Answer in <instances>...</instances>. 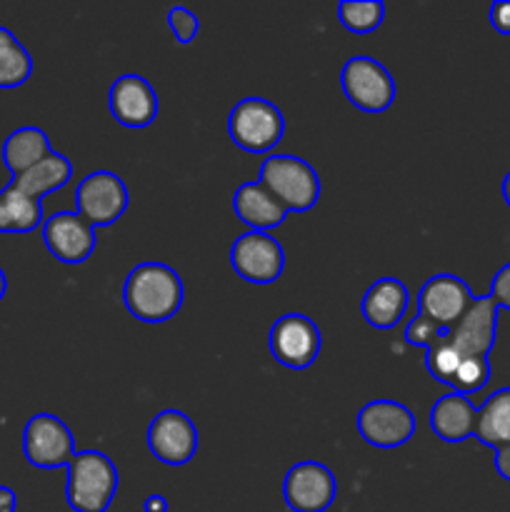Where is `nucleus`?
I'll return each instance as SVG.
<instances>
[{"label": "nucleus", "mask_w": 510, "mask_h": 512, "mask_svg": "<svg viewBox=\"0 0 510 512\" xmlns=\"http://www.w3.org/2000/svg\"><path fill=\"white\" fill-rule=\"evenodd\" d=\"M185 290L178 270L165 263H140L125 275L123 303L135 320L148 325L165 323L183 308Z\"/></svg>", "instance_id": "obj_1"}, {"label": "nucleus", "mask_w": 510, "mask_h": 512, "mask_svg": "<svg viewBox=\"0 0 510 512\" xmlns=\"http://www.w3.org/2000/svg\"><path fill=\"white\" fill-rule=\"evenodd\" d=\"M258 183L288 213H308L320 200V175L308 160L290 153H270L260 163Z\"/></svg>", "instance_id": "obj_2"}, {"label": "nucleus", "mask_w": 510, "mask_h": 512, "mask_svg": "<svg viewBox=\"0 0 510 512\" xmlns=\"http://www.w3.org/2000/svg\"><path fill=\"white\" fill-rule=\"evenodd\" d=\"M118 493V468L100 450H78L68 465L65 500L75 512H108Z\"/></svg>", "instance_id": "obj_3"}, {"label": "nucleus", "mask_w": 510, "mask_h": 512, "mask_svg": "<svg viewBox=\"0 0 510 512\" xmlns=\"http://www.w3.org/2000/svg\"><path fill=\"white\" fill-rule=\"evenodd\" d=\"M228 135L245 153H270L285 135V118L265 98H243L228 115Z\"/></svg>", "instance_id": "obj_4"}, {"label": "nucleus", "mask_w": 510, "mask_h": 512, "mask_svg": "<svg viewBox=\"0 0 510 512\" xmlns=\"http://www.w3.org/2000/svg\"><path fill=\"white\" fill-rule=\"evenodd\" d=\"M340 88L348 103L363 113H385L398 93L390 70L370 55H353L343 65Z\"/></svg>", "instance_id": "obj_5"}, {"label": "nucleus", "mask_w": 510, "mask_h": 512, "mask_svg": "<svg viewBox=\"0 0 510 512\" xmlns=\"http://www.w3.org/2000/svg\"><path fill=\"white\" fill-rule=\"evenodd\" d=\"M130 195L123 178L113 170H95L80 180L75 190L78 215L90 228H108L128 210Z\"/></svg>", "instance_id": "obj_6"}, {"label": "nucleus", "mask_w": 510, "mask_h": 512, "mask_svg": "<svg viewBox=\"0 0 510 512\" xmlns=\"http://www.w3.org/2000/svg\"><path fill=\"white\" fill-rule=\"evenodd\" d=\"M498 310L490 295H478L463 318L453 328L445 330L440 343L448 345L460 360L488 358L498 340Z\"/></svg>", "instance_id": "obj_7"}, {"label": "nucleus", "mask_w": 510, "mask_h": 512, "mask_svg": "<svg viewBox=\"0 0 510 512\" xmlns=\"http://www.w3.org/2000/svg\"><path fill=\"white\" fill-rule=\"evenodd\" d=\"M270 355L288 370H305L318 360L323 335L318 325L303 313H285L268 333Z\"/></svg>", "instance_id": "obj_8"}, {"label": "nucleus", "mask_w": 510, "mask_h": 512, "mask_svg": "<svg viewBox=\"0 0 510 512\" xmlns=\"http://www.w3.org/2000/svg\"><path fill=\"white\" fill-rule=\"evenodd\" d=\"M75 453L73 433L58 415L38 413L25 423L23 455L33 468H68Z\"/></svg>", "instance_id": "obj_9"}, {"label": "nucleus", "mask_w": 510, "mask_h": 512, "mask_svg": "<svg viewBox=\"0 0 510 512\" xmlns=\"http://www.w3.org/2000/svg\"><path fill=\"white\" fill-rule=\"evenodd\" d=\"M230 265L243 280L253 285H270L283 275L285 253L283 245L268 233L245 230L230 245Z\"/></svg>", "instance_id": "obj_10"}, {"label": "nucleus", "mask_w": 510, "mask_h": 512, "mask_svg": "<svg viewBox=\"0 0 510 512\" xmlns=\"http://www.w3.org/2000/svg\"><path fill=\"white\" fill-rule=\"evenodd\" d=\"M358 433L368 445L380 450L403 448L415 435V415L395 400H373L358 413Z\"/></svg>", "instance_id": "obj_11"}, {"label": "nucleus", "mask_w": 510, "mask_h": 512, "mask_svg": "<svg viewBox=\"0 0 510 512\" xmlns=\"http://www.w3.org/2000/svg\"><path fill=\"white\" fill-rule=\"evenodd\" d=\"M148 450L170 468L190 463L198 453V428L183 410L168 408L148 425Z\"/></svg>", "instance_id": "obj_12"}, {"label": "nucleus", "mask_w": 510, "mask_h": 512, "mask_svg": "<svg viewBox=\"0 0 510 512\" xmlns=\"http://www.w3.org/2000/svg\"><path fill=\"white\" fill-rule=\"evenodd\" d=\"M335 495L333 470L315 460L295 463L283 478V500L293 512H325L335 503Z\"/></svg>", "instance_id": "obj_13"}, {"label": "nucleus", "mask_w": 510, "mask_h": 512, "mask_svg": "<svg viewBox=\"0 0 510 512\" xmlns=\"http://www.w3.org/2000/svg\"><path fill=\"white\" fill-rule=\"evenodd\" d=\"M43 243L48 253L55 260L65 265H80L93 255L95 243V228H90L78 210H60V213L48 215L43 220Z\"/></svg>", "instance_id": "obj_14"}, {"label": "nucleus", "mask_w": 510, "mask_h": 512, "mask_svg": "<svg viewBox=\"0 0 510 512\" xmlns=\"http://www.w3.org/2000/svg\"><path fill=\"white\" fill-rule=\"evenodd\" d=\"M108 108L123 128L143 130L158 118V93L143 75L125 73L110 85Z\"/></svg>", "instance_id": "obj_15"}, {"label": "nucleus", "mask_w": 510, "mask_h": 512, "mask_svg": "<svg viewBox=\"0 0 510 512\" xmlns=\"http://www.w3.org/2000/svg\"><path fill=\"white\" fill-rule=\"evenodd\" d=\"M473 298V290L468 288L463 278L453 273H438L430 280H425V285L420 288L418 313L435 320L440 328L448 330L463 318Z\"/></svg>", "instance_id": "obj_16"}, {"label": "nucleus", "mask_w": 510, "mask_h": 512, "mask_svg": "<svg viewBox=\"0 0 510 512\" xmlns=\"http://www.w3.org/2000/svg\"><path fill=\"white\" fill-rule=\"evenodd\" d=\"M410 305V293L403 280L380 278L365 290L360 300V313L365 323L375 330H393L405 318Z\"/></svg>", "instance_id": "obj_17"}, {"label": "nucleus", "mask_w": 510, "mask_h": 512, "mask_svg": "<svg viewBox=\"0 0 510 512\" xmlns=\"http://www.w3.org/2000/svg\"><path fill=\"white\" fill-rule=\"evenodd\" d=\"M430 430L438 435L443 443L458 445L465 443L475 435V423H478V408L468 400V395L445 393L435 400L430 408Z\"/></svg>", "instance_id": "obj_18"}, {"label": "nucleus", "mask_w": 510, "mask_h": 512, "mask_svg": "<svg viewBox=\"0 0 510 512\" xmlns=\"http://www.w3.org/2000/svg\"><path fill=\"white\" fill-rule=\"evenodd\" d=\"M233 210L248 230H258V233H268V230L280 228L288 218V210L258 183V180H250V183L238 185L233 195Z\"/></svg>", "instance_id": "obj_19"}, {"label": "nucleus", "mask_w": 510, "mask_h": 512, "mask_svg": "<svg viewBox=\"0 0 510 512\" xmlns=\"http://www.w3.org/2000/svg\"><path fill=\"white\" fill-rule=\"evenodd\" d=\"M50 153H53V148H50L48 135H45V130L35 128V125L15 128L3 143V163L13 178L38 165Z\"/></svg>", "instance_id": "obj_20"}, {"label": "nucleus", "mask_w": 510, "mask_h": 512, "mask_svg": "<svg viewBox=\"0 0 510 512\" xmlns=\"http://www.w3.org/2000/svg\"><path fill=\"white\" fill-rule=\"evenodd\" d=\"M475 440L485 448L503 450L510 445V388L495 390L478 408Z\"/></svg>", "instance_id": "obj_21"}, {"label": "nucleus", "mask_w": 510, "mask_h": 512, "mask_svg": "<svg viewBox=\"0 0 510 512\" xmlns=\"http://www.w3.org/2000/svg\"><path fill=\"white\" fill-rule=\"evenodd\" d=\"M70 178H73V163H70L63 153H55L53 150V153H50L48 158L40 160L38 165H33V168L25 170L23 175L13 178L10 185H15L20 193L40 200L43 195L65 188V185L70 183Z\"/></svg>", "instance_id": "obj_22"}, {"label": "nucleus", "mask_w": 510, "mask_h": 512, "mask_svg": "<svg viewBox=\"0 0 510 512\" xmlns=\"http://www.w3.org/2000/svg\"><path fill=\"white\" fill-rule=\"evenodd\" d=\"M43 203L20 193L15 185L0 190V233H33L43 228Z\"/></svg>", "instance_id": "obj_23"}, {"label": "nucleus", "mask_w": 510, "mask_h": 512, "mask_svg": "<svg viewBox=\"0 0 510 512\" xmlns=\"http://www.w3.org/2000/svg\"><path fill=\"white\" fill-rule=\"evenodd\" d=\"M33 75V55L23 43L0 25V90H15Z\"/></svg>", "instance_id": "obj_24"}, {"label": "nucleus", "mask_w": 510, "mask_h": 512, "mask_svg": "<svg viewBox=\"0 0 510 512\" xmlns=\"http://www.w3.org/2000/svg\"><path fill=\"white\" fill-rule=\"evenodd\" d=\"M338 18L350 33L368 35L383 25L385 5L380 0H343L338 3Z\"/></svg>", "instance_id": "obj_25"}, {"label": "nucleus", "mask_w": 510, "mask_h": 512, "mask_svg": "<svg viewBox=\"0 0 510 512\" xmlns=\"http://www.w3.org/2000/svg\"><path fill=\"white\" fill-rule=\"evenodd\" d=\"M490 375H493V370H490L488 358H465L455 370L448 388L460 395L480 393L490 383Z\"/></svg>", "instance_id": "obj_26"}, {"label": "nucleus", "mask_w": 510, "mask_h": 512, "mask_svg": "<svg viewBox=\"0 0 510 512\" xmlns=\"http://www.w3.org/2000/svg\"><path fill=\"white\" fill-rule=\"evenodd\" d=\"M445 328H440L435 320L425 318V315H415L408 325H405V340L408 345H415V348H433L440 338H443Z\"/></svg>", "instance_id": "obj_27"}, {"label": "nucleus", "mask_w": 510, "mask_h": 512, "mask_svg": "<svg viewBox=\"0 0 510 512\" xmlns=\"http://www.w3.org/2000/svg\"><path fill=\"white\" fill-rule=\"evenodd\" d=\"M168 28L173 30L175 40H178L180 45H188L198 38L200 20L190 8H185V5H175V8L168 10Z\"/></svg>", "instance_id": "obj_28"}, {"label": "nucleus", "mask_w": 510, "mask_h": 512, "mask_svg": "<svg viewBox=\"0 0 510 512\" xmlns=\"http://www.w3.org/2000/svg\"><path fill=\"white\" fill-rule=\"evenodd\" d=\"M488 295L495 300L500 310H510V263H505L493 275V285H490Z\"/></svg>", "instance_id": "obj_29"}, {"label": "nucleus", "mask_w": 510, "mask_h": 512, "mask_svg": "<svg viewBox=\"0 0 510 512\" xmlns=\"http://www.w3.org/2000/svg\"><path fill=\"white\" fill-rule=\"evenodd\" d=\"M488 20L500 35H510V0H495L488 10Z\"/></svg>", "instance_id": "obj_30"}, {"label": "nucleus", "mask_w": 510, "mask_h": 512, "mask_svg": "<svg viewBox=\"0 0 510 512\" xmlns=\"http://www.w3.org/2000/svg\"><path fill=\"white\" fill-rule=\"evenodd\" d=\"M495 473L500 475V478L503 480H508L510 483V445L508 448H503V450H495Z\"/></svg>", "instance_id": "obj_31"}, {"label": "nucleus", "mask_w": 510, "mask_h": 512, "mask_svg": "<svg viewBox=\"0 0 510 512\" xmlns=\"http://www.w3.org/2000/svg\"><path fill=\"white\" fill-rule=\"evenodd\" d=\"M15 508H18V495H15V490L0 485V512H15Z\"/></svg>", "instance_id": "obj_32"}, {"label": "nucleus", "mask_w": 510, "mask_h": 512, "mask_svg": "<svg viewBox=\"0 0 510 512\" xmlns=\"http://www.w3.org/2000/svg\"><path fill=\"white\" fill-rule=\"evenodd\" d=\"M143 510L145 512H168V500H165V495L153 493V495H148V498H145Z\"/></svg>", "instance_id": "obj_33"}, {"label": "nucleus", "mask_w": 510, "mask_h": 512, "mask_svg": "<svg viewBox=\"0 0 510 512\" xmlns=\"http://www.w3.org/2000/svg\"><path fill=\"white\" fill-rule=\"evenodd\" d=\"M500 193H503L505 205H508V208H510V170H508V173H505L503 183H500Z\"/></svg>", "instance_id": "obj_34"}, {"label": "nucleus", "mask_w": 510, "mask_h": 512, "mask_svg": "<svg viewBox=\"0 0 510 512\" xmlns=\"http://www.w3.org/2000/svg\"><path fill=\"white\" fill-rule=\"evenodd\" d=\"M5 290H8V278H5L3 268H0V300L5 298Z\"/></svg>", "instance_id": "obj_35"}]
</instances>
